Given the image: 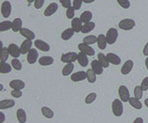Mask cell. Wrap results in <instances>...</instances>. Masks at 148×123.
<instances>
[{"mask_svg":"<svg viewBox=\"0 0 148 123\" xmlns=\"http://www.w3.org/2000/svg\"><path fill=\"white\" fill-rule=\"evenodd\" d=\"M78 63L80 64V66L82 67H86L88 64H89V59H88V55H86L85 53L80 52L78 53V58H77Z\"/></svg>","mask_w":148,"mask_h":123,"instance_id":"cell-20","label":"cell"},{"mask_svg":"<svg viewBox=\"0 0 148 123\" xmlns=\"http://www.w3.org/2000/svg\"><path fill=\"white\" fill-rule=\"evenodd\" d=\"M20 34L22 35L24 37H26V39L32 41V39H36L35 33L33 32V31H31L30 29H28V28H23V29L20 31Z\"/></svg>","mask_w":148,"mask_h":123,"instance_id":"cell-18","label":"cell"},{"mask_svg":"<svg viewBox=\"0 0 148 123\" xmlns=\"http://www.w3.org/2000/svg\"><path fill=\"white\" fill-rule=\"evenodd\" d=\"M16 115H17V119L19 123H26V121H27V113H26V111L23 108L17 109Z\"/></svg>","mask_w":148,"mask_h":123,"instance_id":"cell-23","label":"cell"},{"mask_svg":"<svg viewBox=\"0 0 148 123\" xmlns=\"http://www.w3.org/2000/svg\"><path fill=\"white\" fill-rule=\"evenodd\" d=\"M57 9H58V4L56 3V2H51V4H49V6L46 8V10H45V16L46 17H49V16L53 15L54 13L57 11Z\"/></svg>","mask_w":148,"mask_h":123,"instance_id":"cell-11","label":"cell"},{"mask_svg":"<svg viewBox=\"0 0 148 123\" xmlns=\"http://www.w3.org/2000/svg\"><path fill=\"white\" fill-rule=\"evenodd\" d=\"M45 4V0H36L34 1V5L36 9H40Z\"/></svg>","mask_w":148,"mask_h":123,"instance_id":"cell-46","label":"cell"},{"mask_svg":"<svg viewBox=\"0 0 148 123\" xmlns=\"http://www.w3.org/2000/svg\"><path fill=\"white\" fill-rule=\"evenodd\" d=\"M35 46L37 47L38 49H40V50L45 51V52H47V51H49V49H51L49 44L47 43V42H46V41H42V39H36V41H35Z\"/></svg>","mask_w":148,"mask_h":123,"instance_id":"cell-12","label":"cell"},{"mask_svg":"<svg viewBox=\"0 0 148 123\" xmlns=\"http://www.w3.org/2000/svg\"><path fill=\"white\" fill-rule=\"evenodd\" d=\"M98 60H99V62L101 63L104 68H108L110 66V62H109L108 58H107V55H105L104 53L98 54Z\"/></svg>","mask_w":148,"mask_h":123,"instance_id":"cell-29","label":"cell"},{"mask_svg":"<svg viewBox=\"0 0 148 123\" xmlns=\"http://www.w3.org/2000/svg\"><path fill=\"white\" fill-rule=\"evenodd\" d=\"M83 4V1L82 0H74L72 2V5H73V8L75 9V10H79L81 8V6H82Z\"/></svg>","mask_w":148,"mask_h":123,"instance_id":"cell-44","label":"cell"},{"mask_svg":"<svg viewBox=\"0 0 148 123\" xmlns=\"http://www.w3.org/2000/svg\"><path fill=\"white\" fill-rule=\"evenodd\" d=\"M118 37H119L118 30L114 29V28H110L106 35V39H107L108 44H114V42L116 41V39H118Z\"/></svg>","mask_w":148,"mask_h":123,"instance_id":"cell-3","label":"cell"},{"mask_svg":"<svg viewBox=\"0 0 148 123\" xmlns=\"http://www.w3.org/2000/svg\"><path fill=\"white\" fill-rule=\"evenodd\" d=\"M11 96L15 99H20L21 96H23L22 91H21V90H13V91L11 92Z\"/></svg>","mask_w":148,"mask_h":123,"instance_id":"cell-43","label":"cell"},{"mask_svg":"<svg viewBox=\"0 0 148 123\" xmlns=\"http://www.w3.org/2000/svg\"><path fill=\"white\" fill-rule=\"evenodd\" d=\"M140 87H141V89L143 90V92L147 91V90H148V77H145L144 79L142 80Z\"/></svg>","mask_w":148,"mask_h":123,"instance_id":"cell-45","label":"cell"},{"mask_svg":"<svg viewBox=\"0 0 148 123\" xmlns=\"http://www.w3.org/2000/svg\"><path fill=\"white\" fill-rule=\"evenodd\" d=\"M38 57H39V53H38V50L36 48H32L30 51L28 52L27 55V61L29 64H35L38 60Z\"/></svg>","mask_w":148,"mask_h":123,"instance_id":"cell-9","label":"cell"},{"mask_svg":"<svg viewBox=\"0 0 148 123\" xmlns=\"http://www.w3.org/2000/svg\"><path fill=\"white\" fill-rule=\"evenodd\" d=\"M87 80L90 84H94L96 82V74L92 69H88L87 70Z\"/></svg>","mask_w":148,"mask_h":123,"instance_id":"cell-36","label":"cell"},{"mask_svg":"<svg viewBox=\"0 0 148 123\" xmlns=\"http://www.w3.org/2000/svg\"><path fill=\"white\" fill-rule=\"evenodd\" d=\"M119 96H120V100L123 103H127L130 99V91H128L127 87L120 86V88H119Z\"/></svg>","mask_w":148,"mask_h":123,"instance_id":"cell-4","label":"cell"},{"mask_svg":"<svg viewBox=\"0 0 148 123\" xmlns=\"http://www.w3.org/2000/svg\"><path fill=\"white\" fill-rule=\"evenodd\" d=\"M78 49H79L81 52L85 53L86 55H88V56H93L95 54L94 48H92V47L90 46H88V44L83 43V42L78 44Z\"/></svg>","mask_w":148,"mask_h":123,"instance_id":"cell-7","label":"cell"},{"mask_svg":"<svg viewBox=\"0 0 148 123\" xmlns=\"http://www.w3.org/2000/svg\"><path fill=\"white\" fill-rule=\"evenodd\" d=\"M97 99V94L96 93H90L87 94V96L85 98V103L86 105H91L92 103H94Z\"/></svg>","mask_w":148,"mask_h":123,"instance_id":"cell-38","label":"cell"},{"mask_svg":"<svg viewBox=\"0 0 148 123\" xmlns=\"http://www.w3.org/2000/svg\"><path fill=\"white\" fill-rule=\"evenodd\" d=\"M60 3H61V5H62L64 8H66V9L72 7V6H71L72 2H71L70 0H60Z\"/></svg>","mask_w":148,"mask_h":123,"instance_id":"cell-47","label":"cell"},{"mask_svg":"<svg viewBox=\"0 0 148 123\" xmlns=\"http://www.w3.org/2000/svg\"><path fill=\"white\" fill-rule=\"evenodd\" d=\"M78 58V53L76 52H67V53H63L61 55V61L64 63H72L75 60H77Z\"/></svg>","mask_w":148,"mask_h":123,"instance_id":"cell-6","label":"cell"},{"mask_svg":"<svg viewBox=\"0 0 148 123\" xmlns=\"http://www.w3.org/2000/svg\"><path fill=\"white\" fill-rule=\"evenodd\" d=\"M143 55L144 56H148V42L144 46V48H143Z\"/></svg>","mask_w":148,"mask_h":123,"instance_id":"cell-48","label":"cell"},{"mask_svg":"<svg viewBox=\"0 0 148 123\" xmlns=\"http://www.w3.org/2000/svg\"><path fill=\"white\" fill-rule=\"evenodd\" d=\"M133 68V61L132 60H126L125 62V64L123 65L121 69V72L123 75H127L130 73V71Z\"/></svg>","mask_w":148,"mask_h":123,"instance_id":"cell-15","label":"cell"},{"mask_svg":"<svg viewBox=\"0 0 148 123\" xmlns=\"http://www.w3.org/2000/svg\"><path fill=\"white\" fill-rule=\"evenodd\" d=\"M132 123H144V120H143L142 117H137V118H135L134 121Z\"/></svg>","mask_w":148,"mask_h":123,"instance_id":"cell-49","label":"cell"},{"mask_svg":"<svg viewBox=\"0 0 148 123\" xmlns=\"http://www.w3.org/2000/svg\"><path fill=\"white\" fill-rule=\"evenodd\" d=\"M15 105V101L13 100H2L0 101V109H8Z\"/></svg>","mask_w":148,"mask_h":123,"instance_id":"cell-22","label":"cell"},{"mask_svg":"<svg viewBox=\"0 0 148 123\" xmlns=\"http://www.w3.org/2000/svg\"><path fill=\"white\" fill-rule=\"evenodd\" d=\"M12 5L10 1H3L1 4V14L4 18H8L11 15Z\"/></svg>","mask_w":148,"mask_h":123,"instance_id":"cell-5","label":"cell"},{"mask_svg":"<svg viewBox=\"0 0 148 123\" xmlns=\"http://www.w3.org/2000/svg\"><path fill=\"white\" fill-rule=\"evenodd\" d=\"M54 62V59L51 56H42L39 59V63L42 66H49Z\"/></svg>","mask_w":148,"mask_h":123,"instance_id":"cell-24","label":"cell"},{"mask_svg":"<svg viewBox=\"0 0 148 123\" xmlns=\"http://www.w3.org/2000/svg\"><path fill=\"white\" fill-rule=\"evenodd\" d=\"M95 27H96V24H95L94 22H90V23L84 24V25H83V28H82L81 33H83V34H88V33H90L91 31L94 30Z\"/></svg>","mask_w":148,"mask_h":123,"instance_id":"cell-30","label":"cell"},{"mask_svg":"<svg viewBox=\"0 0 148 123\" xmlns=\"http://www.w3.org/2000/svg\"><path fill=\"white\" fill-rule=\"evenodd\" d=\"M32 46H33V41H30V39H25V41L22 42L21 46H20L22 54H27L29 51L32 49Z\"/></svg>","mask_w":148,"mask_h":123,"instance_id":"cell-16","label":"cell"},{"mask_svg":"<svg viewBox=\"0 0 148 123\" xmlns=\"http://www.w3.org/2000/svg\"><path fill=\"white\" fill-rule=\"evenodd\" d=\"M97 43H98V47H99L100 49H105L107 47V39H106V35H98V41H97Z\"/></svg>","mask_w":148,"mask_h":123,"instance_id":"cell-25","label":"cell"},{"mask_svg":"<svg viewBox=\"0 0 148 123\" xmlns=\"http://www.w3.org/2000/svg\"><path fill=\"white\" fill-rule=\"evenodd\" d=\"M83 28V23L81 22L80 18H74L71 21V29L75 33H80Z\"/></svg>","mask_w":148,"mask_h":123,"instance_id":"cell-13","label":"cell"},{"mask_svg":"<svg viewBox=\"0 0 148 123\" xmlns=\"http://www.w3.org/2000/svg\"><path fill=\"white\" fill-rule=\"evenodd\" d=\"M97 41H98V37H96V35H87V37H85L83 39V43L88 44V46L94 44Z\"/></svg>","mask_w":148,"mask_h":123,"instance_id":"cell-34","label":"cell"},{"mask_svg":"<svg viewBox=\"0 0 148 123\" xmlns=\"http://www.w3.org/2000/svg\"><path fill=\"white\" fill-rule=\"evenodd\" d=\"M74 12H75V9L72 7H70V8H68L67 10H66V17L67 19H74Z\"/></svg>","mask_w":148,"mask_h":123,"instance_id":"cell-42","label":"cell"},{"mask_svg":"<svg viewBox=\"0 0 148 123\" xmlns=\"http://www.w3.org/2000/svg\"><path fill=\"white\" fill-rule=\"evenodd\" d=\"M107 58H108L109 62L113 65H120L121 62L120 56L114 53H108L107 54Z\"/></svg>","mask_w":148,"mask_h":123,"instance_id":"cell-19","label":"cell"},{"mask_svg":"<svg viewBox=\"0 0 148 123\" xmlns=\"http://www.w3.org/2000/svg\"><path fill=\"white\" fill-rule=\"evenodd\" d=\"M40 111H42V115H44L46 118H49V119H51V118H53L54 116V112L53 110H51L49 107H47V106H42V109H40Z\"/></svg>","mask_w":148,"mask_h":123,"instance_id":"cell-27","label":"cell"},{"mask_svg":"<svg viewBox=\"0 0 148 123\" xmlns=\"http://www.w3.org/2000/svg\"><path fill=\"white\" fill-rule=\"evenodd\" d=\"M8 49H9V53H10V55L12 56V57H14V58L20 57V55L22 54V52H21V48L15 43H10V44H9Z\"/></svg>","mask_w":148,"mask_h":123,"instance_id":"cell-8","label":"cell"},{"mask_svg":"<svg viewBox=\"0 0 148 123\" xmlns=\"http://www.w3.org/2000/svg\"><path fill=\"white\" fill-rule=\"evenodd\" d=\"M112 110H113V113L114 116L116 117H120L123 115V101L119 99H116L113 103H112Z\"/></svg>","mask_w":148,"mask_h":123,"instance_id":"cell-1","label":"cell"},{"mask_svg":"<svg viewBox=\"0 0 148 123\" xmlns=\"http://www.w3.org/2000/svg\"><path fill=\"white\" fill-rule=\"evenodd\" d=\"M11 66L17 71H20L21 69H22V67H23L22 63H21V61L19 60L18 58H14L13 60L11 61Z\"/></svg>","mask_w":148,"mask_h":123,"instance_id":"cell-39","label":"cell"},{"mask_svg":"<svg viewBox=\"0 0 148 123\" xmlns=\"http://www.w3.org/2000/svg\"><path fill=\"white\" fill-rule=\"evenodd\" d=\"M145 65H146V68L148 70V57H146V59H145Z\"/></svg>","mask_w":148,"mask_h":123,"instance_id":"cell-51","label":"cell"},{"mask_svg":"<svg viewBox=\"0 0 148 123\" xmlns=\"http://www.w3.org/2000/svg\"><path fill=\"white\" fill-rule=\"evenodd\" d=\"M87 79V72L85 71H78L71 75V81L72 82H80Z\"/></svg>","mask_w":148,"mask_h":123,"instance_id":"cell-10","label":"cell"},{"mask_svg":"<svg viewBox=\"0 0 148 123\" xmlns=\"http://www.w3.org/2000/svg\"><path fill=\"white\" fill-rule=\"evenodd\" d=\"M9 86L13 90H22L26 87V84L22 80H12L9 83Z\"/></svg>","mask_w":148,"mask_h":123,"instance_id":"cell-17","label":"cell"},{"mask_svg":"<svg viewBox=\"0 0 148 123\" xmlns=\"http://www.w3.org/2000/svg\"><path fill=\"white\" fill-rule=\"evenodd\" d=\"M144 103H145V105H146V107H148V99H145Z\"/></svg>","mask_w":148,"mask_h":123,"instance_id":"cell-52","label":"cell"},{"mask_svg":"<svg viewBox=\"0 0 148 123\" xmlns=\"http://www.w3.org/2000/svg\"><path fill=\"white\" fill-rule=\"evenodd\" d=\"M12 66L11 64H8L6 62H1L0 63V73L1 74H8L11 72Z\"/></svg>","mask_w":148,"mask_h":123,"instance_id":"cell-31","label":"cell"},{"mask_svg":"<svg viewBox=\"0 0 148 123\" xmlns=\"http://www.w3.org/2000/svg\"><path fill=\"white\" fill-rule=\"evenodd\" d=\"M135 27V21L132 19H123L119 23V28L123 31H130Z\"/></svg>","mask_w":148,"mask_h":123,"instance_id":"cell-2","label":"cell"},{"mask_svg":"<svg viewBox=\"0 0 148 123\" xmlns=\"http://www.w3.org/2000/svg\"><path fill=\"white\" fill-rule=\"evenodd\" d=\"M128 103H130V105L132 106L133 108H135V109H141L142 108V103H140V101L137 100L136 98H130Z\"/></svg>","mask_w":148,"mask_h":123,"instance_id":"cell-33","label":"cell"},{"mask_svg":"<svg viewBox=\"0 0 148 123\" xmlns=\"http://www.w3.org/2000/svg\"><path fill=\"white\" fill-rule=\"evenodd\" d=\"M133 94H134V98H136L137 100H140L143 96V90L141 89L140 86H136L134 88V91H133Z\"/></svg>","mask_w":148,"mask_h":123,"instance_id":"cell-40","label":"cell"},{"mask_svg":"<svg viewBox=\"0 0 148 123\" xmlns=\"http://www.w3.org/2000/svg\"><path fill=\"white\" fill-rule=\"evenodd\" d=\"M92 18H93V14H92V12H90V11H84L80 15V20L83 24L90 23Z\"/></svg>","mask_w":148,"mask_h":123,"instance_id":"cell-21","label":"cell"},{"mask_svg":"<svg viewBox=\"0 0 148 123\" xmlns=\"http://www.w3.org/2000/svg\"><path fill=\"white\" fill-rule=\"evenodd\" d=\"M0 123H3L4 121H5V115H4L3 112H0Z\"/></svg>","mask_w":148,"mask_h":123,"instance_id":"cell-50","label":"cell"},{"mask_svg":"<svg viewBox=\"0 0 148 123\" xmlns=\"http://www.w3.org/2000/svg\"><path fill=\"white\" fill-rule=\"evenodd\" d=\"M74 69V64L73 63H67L62 69V75L63 76H68L72 73V71Z\"/></svg>","mask_w":148,"mask_h":123,"instance_id":"cell-35","label":"cell"},{"mask_svg":"<svg viewBox=\"0 0 148 123\" xmlns=\"http://www.w3.org/2000/svg\"><path fill=\"white\" fill-rule=\"evenodd\" d=\"M13 27V22L11 21H4L0 23V32H6V31L12 29Z\"/></svg>","mask_w":148,"mask_h":123,"instance_id":"cell-32","label":"cell"},{"mask_svg":"<svg viewBox=\"0 0 148 123\" xmlns=\"http://www.w3.org/2000/svg\"><path fill=\"white\" fill-rule=\"evenodd\" d=\"M74 34H75V32H74L71 28H69V29L64 30L62 32V34H61V39H62L63 41H68V39H70L71 37H73Z\"/></svg>","mask_w":148,"mask_h":123,"instance_id":"cell-28","label":"cell"},{"mask_svg":"<svg viewBox=\"0 0 148 123\" xmlns=\"http://www.w3.org/2000/svg\"><path fill=\"white\" fill-rule=\"evenodd\" d=\"M22 26H23L22 19L16 18V19H14V21H13V27H12V30H13V32H20V31L23 29Z\"/></svg>","mask_w":148,"mask_h":123,"instance_id":"cell-26","label":"cell"},{"mask_svg":"<svg viewBox=\"0 0 148 123\" xmlns=\"http://www.w3.org/2000/svg\"><path fill=\"white\" fill-rule=\"evenodd\" d=\"M91 69L94 71L96 75H101L103 74V71H104V67L102 66L101 63L99 62V60H93L91 62Z\"/></svg>","mask_w":148,"mask_h":123,"instance_id":"cell-14","label":"cell"},{"mask_svg":"<svg viewBox=\"0 0 148 123\" xmlns=\"http://www.w3.org/2000/svg\"><path fill=\"white\" fill-rule=\"evenodd\" d=\"M9 55H10V53H9L8 47H2L1 48V56H0L1 62H6V60L8 59Z\"/></svg>","mask_w":148,"mask_h":123,"instance_id":"cell-37","label":"cell"},{"mask_svg":"<svg viewBox=\"0 0 148 123\" xmlns=\"http://www.w3.org/2000/svg\"><path fill=\"white\" fill-rule=\"evenodd\" d=\"M118 3L123 9H128L130 7V2L128 0H118Z\"/></svg>","mask_w":148,"mask_h":123,"instance_id":"cell-41","label":"cell"}]
</instances>
